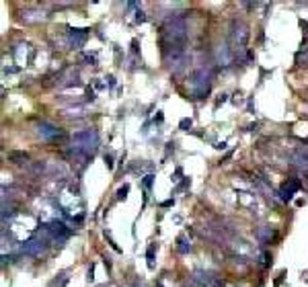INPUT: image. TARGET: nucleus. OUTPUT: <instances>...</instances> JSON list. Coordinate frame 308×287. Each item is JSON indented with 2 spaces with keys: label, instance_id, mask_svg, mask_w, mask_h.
<instances>
[{
  "label": "nucleus",
  "instance_id": "1",
  "mask_svg": "<svg viewBox=\"0 0 308 287\" xmlns=\"http://www.w3.org/2000/svg\"><path fill=\"white\" fill-rule=\"evenodd\" d=\"M162 41H165V45H170V47H185V41H187L185 16L181 15L169 16L165 27H162Z\"/></svg>",
  "mask_w": 308,
  "mask_h": 287
},
{
  "label": "nucleus",
  "instance_id": "2",
  "mask_svg": "<svg viewBox=\"0 0 308 287\" xmlns=\"http://www.w3.org/2000/svg\"><path fill=\"white\" fill-rule=\"evenodd\" d=\"M99 146V134L95 129H82L72 136V152L80 154V156H89L92 158V152Z\"/></svg>",
  "mask_w": 308,
  "mask_h": 287
},
{
  "label": "nucleus",
  "instance_id": "3",
  "mask_svg": "<svg viewBox=\"0 0 308 287\" xmlns=\"http://www.w3.org/2000/svg\"><path fill=\"white\" fill-rule=\"evenodd\" d=\"M210 86H212V70H210V68H205V66H201L200 70L195 72V76H193V84H191L193 94L198 99H203L205 94L210 92Z\"/></svg>",
  "mask_w": 308,
  "mask_h": 287
},
{
  "label": "nucleus",
  "instance_id": "4",
  "mask_svg": "<svg viewBox=\"0 0 308 287\" xmlns=\"http://www.w3.org/2000/svg\"><path fill=\"white\" fill-rule=\"evenodd\" d=\"M35 132L44 142H60V140L66 137V134L62 132V129L56 127L54 123H49V121H39V123L35 125Z\"/></svg>",
  "mask_w": 308,
  "mask_h": 287
},
{
  "label": "nucleus",
  "instance_id": "5",
  "mask_svg": "<svg viewBox=\"0 0 308 287\" xmlns=\"http://www.w3.org/2000/svg\"><path fill=\"white\" fill-rule=\"evenodd\" d=\"M47 242L49 240L44 238L41 234H39V236H33V238L23 242V252H25V255H29V257H44L47 252V248H49Z\"/></svg>",
  "mask_w": 308,
  "mask_h": 287
},
{
  "label": "nucleus",
  "instance_id": "6",
  "mask_svg": "<svg viewBox=\"0 0 308 287\" xmlns=\"http://www.w3.org/2000/svg\"><path fill=\"white\" fill-rule=\"evenodd\" d=\"M230 41L241 49L246 45V41H249V27H246L243 21L234 19L232 23H230Z\"/></svg>",
  "mask_w": 308,
  "mask_h": 287
},
{
  "label": "nucleus",
  "instance_id": "7",
  "mask_svg": "<svg viewBox=\"0 0 308 287\" xmlns=\"http://www.w3.org/2000/svg\"><path fill=\"white\" fill-rule=\"evenodd\" d=\"M191 279H193L195 287H224V279H222V277L214 275L210 271H203V269L195 271Z\"/></svg>",
  "mask_w": 308,
  "mask_h": 287
},
{
  "label": "nucleus",
  "instance_id": "8",
  "mask_svg": "<svg viewBox=\"0 0 308 287\" xmlns=\"http://www.w3.org/2000/svg\"><path fill=\"white\" fill-rule=\"evenodd\" d=\"M91 29H68V41H70L72 49H80L89 39Z\"/></svg>",
  "mask_w": 308,
  "mask_h": 287
},
{
  "label": "nucleus",
  "instance_id": "9",
  "mask_svg": "<svg viewBox=\"0 0 308 287\" xmlns=\"http://www.w3.org/2000/svg\"><path fill=\"white\" fill-rule=\"evenodd\" d=\"M232 60H234V56H232V49L228 47V43H220V45L216 47V62L220 66L228 68L230 64H232Z\"/></svg>",
  "mask_w": 308,
  "mask_h": 287
},
{
  "label": "nucleus",
  "instance_id": "10",
  "mask_svg": "<svg viewBox=\"0 0 308 287\" xmlns=\"http://www.w3.org/2000/svg\"><path fill=\"white\" fill-rule=\"evenodd\" d=\"M298 189H300V181H298V179H290L286 185L281 187L279 195H281V199H284V201H290V199L294 197V193H296Z\"/></svg>",
  "mask_w": 308,
  "mask_h": 287
},
{
  "label": "nucleus",
  "instance_id": "11",
  "mask_svg": "<svg viewBox=\"0 0 308 287\" xmlns=\"http://www.w3.org/2000/svg\"><path fill=\"white\" fill-rule=\"evenodd\" d=\"M255 236H257V240H259L261 244H271V240L276 238V230L269 228V226H263V228H259L255 232Z\"/></svg>",
  "mask_w": 308,
  "mask_h": 287
},
{
  "label": "nucleus",
  "instance_id": "12",
  "mask_svg": "<svg viewBox=\"0 0 308 287\" xmlns=\"http://www.w3.org/2000/svg\"><path fill=\"white\" fill-rule=\"evenodd\" d=\"M27 152H11L8 154V160L15 162V164H23V162H27Z\"/></svg>",
  "mask_w": 308,
  "mask_h": 287
},
{
  "label": "nucleus",
  "instance_id": "13",
  "mask_svg": "<svg viewBox=\"0 0 308 287\" xmlns=\"http://www.w3.org/2000/svg\"><path fill=\"white\" fill-rule=\"evenodd\" d=\"M177 250L179 252H183V255H185V252H189L191 250V244H189V242H187V238L185 236H179V240H177Z\"/></svg>",
  "mask_w": 308,
  "mask_h": 287
},
{
  "label": "nucleus",
  "instance_id": "14",
  "mask_svg": "<svg viewBox=\"0 0 308 287\" xmlns=\"http://www.w3.org/2000/svg\"><path fill=\"white\" fill-rule=\"evenodd\" d=\"M127 191H130V187H127V185H123L122 189H119V191H117V197H119V199H125V195H127Z\"/></svg>",
  "mask_w": 308,
  "mask_h": 287
},
{
  "label": "nucleus",
  "instance_id": "15",
  "mask_svg": "<svg viewBox=\"0 0 308 287\" xmlns=\"http://www.w3.org/2000/svg\"><path fill=\"white\" fill-rule=\"evenodd\" d=\"M179 127H181V129L191 127V119H181V123H179Z\"/></svg>",
  "mask_w": 308,
  "mask_h": 287
},
{
  "label": "nucleus",
  "instance_id": "16",
  "mask_svg": "<svg viewBox=\"0 0 308 287\" xmlns=\"http://www.w3.org/2000/svg\"><path fill=\"white\" fill-rule=\"evenodd\" d=\"M261 265H263V267H267V265H269V255H267V252H263V257H261Z\"/></svg>",
  "mask_w": 308,
  "mask_h": 287
},
{
  "label": "nucleus",
  "instance_id": "17",
  "mask_svg": "<svg viewBox=\"0 0 308 287\" xmlns=\"http://www.w3.org/2000/svg\"><path fill=\"white\" fill-rule=\"evenodd\" d=\"M152 260H154V246L148 248V265L152 267Z\"/></svg>",
  "mask_w": 308,
  "mask_h": 287
},
{
  "label": "nucleus",
  "instance_id": "18",
  "mask_svg": "<svg viewBox=\"0 0 308 287\" xmlns=\"http://www.w3.org/2000/svg\"><path fill=\"white\" fill-rule=\"evenodd\" d=\"M144 185L150 187V185H152V177H146V179H144Z\"/></svg>",
  "mask_w": 308,
  "mask_h": 287
},
{
  "label": "nucleus",
  "instance_id": "19",
  "mask_svg": "<svg viewBox=\"0 0 308 287\" xmlns=\"http://www.w3.org/2000/svg\"><path fill=\"white\" fill-rule=\"evenodd\" d=\"M105 162H107V166H109V168L113 166V162H111V156H105Z\"/></svg>",
  "mask_w": 308,
  "mask_h": 287
}]
</instances>
